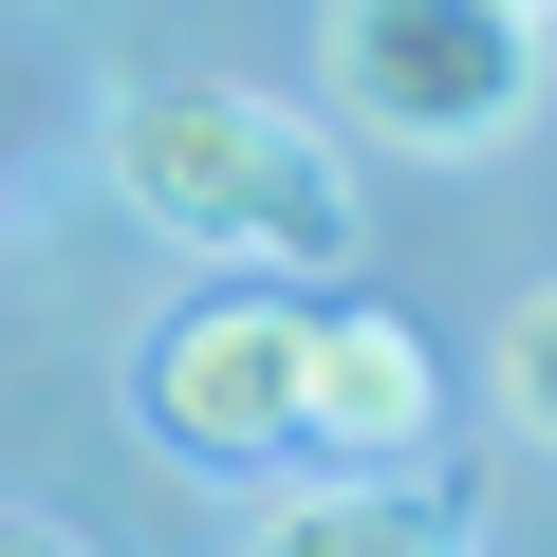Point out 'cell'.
I'll use <instances>...</instances> for the list:
<instances>
[{
    "mask_svg": "<svg viewBox=\"0 0 557 557\" xmlns=\"http://www.w3.org/2000/svg\"><path fill=\"white\" fill-rule=\"evenodd\" d=\"M112 186L149 242L186 260H242V278H298V260H354V168L317 112H278L242 75H149L112 94Z\"/></svg>",
    "mask_w": 557,
    "mask_h": 557,
    "instance_id": "obj_1",
    "label": "cell"
},
{
    "mask_svg": "<svg viewBox=\"0 0 557 557\" xmlns=\"http://www.w3.org/2000/svg\"><path fill=\"white\" fill-rule=\"evenodd\" d=\"M317 94L354 131L465 168V149H502L539 112V20H520V0H335V20H317Z\"/></svg>",
    "mask_w": 557,
    "mask_h": 557,
    "instance_id": "obj_2",
    "label": "cell"
},
{
    "mask_svg": "<svg viewBox=\"0 0 557 557\" xmlns=\"http://www.w3.org/2000/svg\"><path fill=\"white\" fill-rule=\"evenodd\" d=\"M131 391H149V446H168V465H205V483L278 465V446H298V298H278V278L186 298V317L149 335Z\"/></svg>",
    "mask_w": 557,
    "mask_h": 557,
    "instance_id": "obj_3",
    "label": "cell"
},
{
    "mask_svg": "<svg viewBox=\"0 0 557 557\" xmlns=\"http://www.w3.org/2000/svg\"><path fill=\"white\" fill-rule=\"evenodd\" d=\"M298 446H317V465H372V483H409V465L446 446V354H428L391 298H335V317H298Z\"/></svg>",
    "mask_w": 557,
    "mask_h": 557,
    "instance_id": "obj_4",
    "label": "cell"
},
{
    "mask_svg": "<svg viewBox=\"0 0 557 557\" xmlns=\"http://www.w3.org/2000/svg\"><path fill=\"white\" fill-rule=\"evenodd\" d=\"M242 557H465V520H428L409 483H372V465H335V483H278Z\"/></svg>",
    "mask_w": 557,
    "mask_h": 557,
    "instance_id": "obj_5",
    "label": "cell"
},
{
    "mask_svg": "<svg viewBox=\"0 0 557 557\" xmlns=\"http://www.w3.org/2000/svg\"><path fill=\"white\" fill-rule=\"evenodd\" d=\"M502 409H520V428L557 409V298H502Z\"/></svg>",
    "mask_w": 557,
    "mask_h": 557,
    "instance_id": "obj_6",
    "label": "cell"
},
{
    "mask_svg": "<svg viewBox=\"0 0 557 557\" xmlns=\"http://www.w3.org/2000/svg\"><path fill=\"white\" fill-rule=\"evenodd\" d=\"M0 557H94V539L75 520H0Z\"/></svg>",
    "mask_w": 557,
    "mask_h": 557,
    "instance_id": "obj_7",
    "label": "cell"
},
{
    "mask_svg": "<svg viewBox=\"0 0 557 557\" xmlns=\"http://www.w3.org/2000/svg\"><path fill=\"white\" fill-rule=\"evenodd\" d=\"M520 20H539V0H520Z\"/></svg>",
    "mask_w": 557,
    "mask_h": 557,
    "instance_id": "obj_8",
    "label": "cell"
}]
</instances>
